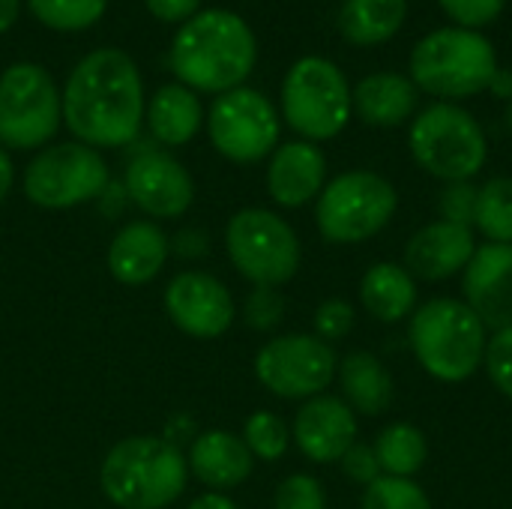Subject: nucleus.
Listing matches in <instances>:
<instances>
[{
	"mask_svg": "<svg viewBox=\"0 0 512 509\" xmlns=\"http://www.w3.org/2000/svg\"><path fill=\"white\" fill-rule=\"evenodd\" d=\"M273 509H327L324 486L312 474H291L279 483Z\"/></svg>",
	"mask_w": 512,
	"mask_h": 509,
	"instance_id": "obj_32",
	"label": "nucleus"
},
{
	"mask_svg": "<svg viewBox=\"0 0 512 509\" xmlns=\"http://www.w3.org/2000/svg\"><path fill=\"white\" fill-rule=\"evenodd\" d=\"M12 180H15L12 159H9L6 150H0V204H3V198L9 195V189H12Z\"/></svg>",
	"mask_w": 512,
	"mask_h": 509,
	"instance_id": "obj_41",
	"label": "nucleus"
},
{
	"mask_svg": "<svg viewBox=\"0 0 512 509\" xmlns=\"http://www.w3.org/2000/svg\"><path fill=\"white\" fill-rule=\"evenodd\" d=\"M225 249L237 273L255 288H279L291 282L303 258L297 231L279 213L264 207H246L228 219Z\"/></svg>",
	"mask_w": 512,
	"mask_h": 509,
	"instance_id": "obj_9",
	"label": "nucleus"
},
{
	"mask_svg": "<svg viewBox=\"0 0 512 509\" xmlns=\"http://www.w3.org/2000/svg\"><path fill=\"white\" fill-rule=\"evenodd\" d=\"M69 132L87 147H123L144 123V84L120 48H96L75 63L60 96Z\"/></svg>",
	"mask_w": 512,
	"mask_h": 509,
	"instance_id": "obj_1",
	"label": "nucleus"
},
{
	"mask_svg": "<svg viewBox=\"0 0 512 509\" xmlns=\"http://www.w3.org/2000/svg\"><path fill=\"white\" fill-rule=\"evenodd\" d=\"M507 126H510V132H512V99L507 102Z\"/></svg>",
	"mask_w": 512,
	"mask_h": 509,
	"instance_id": "obj_44",
	"label": "nucleus"
},
{
	"mask_svg": "<svg viewBox=\"0 0 512 509\" xmlns=\"http://www.w3.org/2000/svg\"><path fill=\"white\" fill-rule=\"evenodd\" d=\"M441 9L456 21V27L480 30L501 18L507 0H438Z\"/></svg>",
	"mask_w": 512,
	"mask_h": 509,
	"instance_id": "obj_37",
	"label": "nucleus"
},
{
	"mask_svg": "<svg viewBox=\"0 0 512 509\" xmlns=\"http://www.w3.org/2000/svg\"><path fill=\"white\" fill-rule=\"evenodd\" d=\"M483 366H486V375H489L492 387L501 396L512 399V327L489 336Z\"/></svg>",
	"mask_w": 512,
	"mask_h": 509,
	"instance_id": "obj_35",
	"label": "nucleus"
},
{
	"mask_svg": "<svg viewBox=\"0 0 512 509\" xmlns=\"http://www.w3.org/2000/svg\"><path fill=\"white\" fill-rule=\"evenodd\" d=\"M189 483L186 456L165 438L135 435L108 450L99 468L105 498L120 509H165Z\"/></svg>",
	"mask_w": 512,
	"mask_h": 509,
	"instance_id": "obj_3",
	"label": "nucleus"
},
{
	"mask_svg": "<svg viewBox=\"0 0 512 509\" xmlns=\"http://www.w3.org/2000/svg\"><path fill=\"white\" fill-rule=\"evenodd\" d=\"M420 90L411 81V75L399 72H375L366 75L354 90H351V105L354 114L378 129H393L414 117L417 111Z\"/></svg>",
	"mask_w": 512,
	"mask_h": 509,
	"instance_id": "obj_22",
	"label": "nucleus"
},
{
	"mask_svg": "<svg viewBox=\"0 0 512 509\" xmlns=\"http://www.w3.org/2000/svg\"><path fill=\"white\" fill-rule=\"evenodd\" d=\"M465 303L486 324V330L498 333L512 327V246L483 243L462 276Z\"/></svg>",
	"mask_w": 512,
	"mask_h": 509,
	"instance_id": "obj_17",
	"label": "nucleus"
},
{
	"mask_svg": "<svg viewBox=\"0 0 512 509\" xmlns=\"http://www.w3.org/2000/svg\"><path fill=\"white\" fill-rule=\"evenodd\" d=\"M360 303L375 321L399 324L417 309V279L402 264H372L360 279Z\"/></svg>",
	"mask_w": 512,
	"mask_h": 509,
	"instance_id": "obj_24",
	"label": "nucleus"
},
{
	"mask_svg": "<svg viewBox=\"0 0 512 509\" xmlns=\"http://www.w3.org/2000/svg\"><path fill=\"white\" fill-rule=\"evenodd\" d=\"M165 312L192 339H219L231 330L237 306L231 291L210 273H177L165 288Z\"/></svg>",
	"mask_w": 512,
	"mask_h": 509,
	"instance_id": "obj_14",
	"label": "nucleus"
},
{
	"mask_svg": "<svg viewBox=\"0 0 512 509\" xmlns=\"http://www.w3.org/2000/svg\"><path fill=\"white\" fill-rule=\"evenodd\" d=\"M354 321H357V315H354V306L348 300H339V297L324 300L315 309V336L324 339L327 345H333L354 330Z\"/></svg>",
	"mask_w": 512,
	"mask_h": 509,
	"instance_id": "obj_36",
	"label": "nucleus"
},
{
	"mask_svg": "<svg viewBox=\"0 0 512 509\" xmlns=\"http://www.w3.org/2000/svg\"><path fill=\"white\" fill-rule=\"evenodd\" d=\"M258 42L252 27L228 12L207 9L195 12L171 42V72L189 90L228 93L237 90L255 69Z\"/></svg>",
	"mask_w": 512,
	"mask_h": 509,
	"instance_id": "obj_2",
	"label": "nucleus"
},
{
	"mask_svg": "<svg viewBox=\"0 0 512 509\" xmlns=\"http://www.w3.org/2000/svg\"><path fill=\"white\" fill-rule=\"evenodd\" d=\"M354 114L345 72L318 54L300 57L282 81V117L303 141L336 138Z\"/></svg>",
	"mask_w": 512,
	"mask_h": 509,
	"instance_id": "obj_8",
	"label": "nucleus"
},
{
	"mask_svg": "<svg viewBox=\"0 0 512 509\" xmlns=\"http://www.w3.org/2000/svg\"><path fill=\"white\" fill-rule=\"evenodd\" d=\"M477 189L471 180H459V183H447L438 195V213L444 222L450 225H462L471 228L474 225V213H477Z\"/></svg>",
	"mask_w": 512,
	"mask_h": 509,
	"instance_id": "obj_33",
	"label": "nucleus"
},
{
	"mask_svg": "<svg viewBox=\"0 0 512 509\" xmlns=\"http://www.w3.org/2000/svg\"><path fill=\"white\" fill-rule=\"evenodd\" d=\"M27 6L51 30H87L105 15L108 0H27Z\"/></svg>",
	"mask_w": 512,
	"mask_h": 509,
	"instance_id": "obj_29",
	"label": "nucleus"
},
{
	"mask_svg": "<svg viewBox=\"0 0 512 509\" xmlns=\"http://www.w3.org/2000/svg\"><path fill=\"white\" fill-rule=\"evenodd\" d=\"M171 243L165 231L153 222L123 225L108 246V270L120 285H147L156 279L168 261Z\"/></svg>",
	"mask_w": 512,
	"mask_h": 509,
	"instance_id": "obj_21",
	"label": "nucleus"
},
{
	"mask_svg": "<svg viewBox=\"0 0 512 509\" xmlns=\"http://www.w3.org/2000/svg\"><path fill=\"white\" fill-rule=\"evenodd\" d=\"M327 186V156L312 141H288L273 150L267 165V192L279 207L297 210L318 201Z\"/></svg>",
	"mask_w": 512,
	"mask_h": 509,
	"instance_id": "obj_19",
	"label": "nucleus"
},
{
	"mask_svg": "<svg viewBox=\"0 0 512 509\" xmlns=\"http://www.w3.org/2000/svg\"><path fill=\"white\" fill-rule=\"evenodd\" d=\"M474 225L486 243L512 246V177H492L477 189Z\"/></svg>",
	"mask_w": 512,
	"mask_h": 509,
	"instance_id": "obj_28",
	"label": "nucleus"
},
{
	"mask_svg": "<svg viewBox=\"0 0 512 509\" xmlns=\"http://www.w3.org/2000/svg\"><path fill=\"white\" fill-rule=\"evenodd\" d=\"M108 189V165L99 150L69 141L42 150L24 171V195L45 210H69Z\"/></svg>",
	"mask_w": 512,
	"mask_h": 509,
	"instance_id": "obj_11",
	"label": "nucleus"
},
{
	"mask_svg": "<svg viewBox=\"0 0 512 509\" xmlns=\"http://www.w3.org/2000/svg\"><path fill=\"white\" fill-rule=\"evenodd\" d=\"M243 444L249 447L252 459L261 462H279L288 453L291 429L288 423L273 411H255L243 426Z\"/></svg>",
	"mask_w": 512,
	"mask_h": 509,
	"instance_id": "obj_30",
	"label": "nucleus"
},
{
	"mask_svg": "<svg viewBox=\"0 0 512 509\" xmlns=\"http://www.w3.org/2000/svg\"><path fill=\"white\" fill-rule=\"evenodd\" d=\"M291 438L309 462L333 465L357 444V414L345 399L321 393L300 405Z\"/></svg>",
	"mask_w": 512,
	"mask_h": 509,
	"instance_id": "obj_16",
	"label": "nucleus"
},
{
	"mask_svg": "<svg viewBox=\"0 0 512 509\" xmlns=\"http://www.w3.org/2000/svg\"><path fill=\"white\" fill-rule=\"evenodd\" d=\"M144 6L150 9L153 18H159L165 24H177V21L186 24L198 12L201 0H144Z\"/></svg>",
	"mask_w": 512,
	"mask_h": 509,
	"instance_id": "obj_39",
	"label": "nucleus"
},
{
	"mask_svg": "<svg viewBox=\"0 0 512 509\" xmlns=\"http://www.w3.org/2000/svg\"><path fill=\"white\" fill-rule=\"evenodd\" d=\"M207 132L213 147L225 159L237 165H252L276 150L282 123L264 93L252 87H237L213 102Z\"/></svg>",
	"mask_w": 512,
	"mask_h": 509,
	"instance_id": "obj_13",
	"label": "nucleus"
},
{
	"mask_svg": "<svg viewBox=\"0 0 512 509\" xmlns=\"http://www.w3.org/2000/svg\"><path fill=\"white\" fill-rule=\"evenodd\" d=\"M408 342L417 363L444 384L468 381L486 360L489 330L465 300L435 297L414 309Z\"/></svg>",
	"mask_w": 512,
	"mask_h": 509,
	"instance_id": "obj_4",
	"label": "nucleus"
},
{
	"mask_svg": "<svg viewBox=\"0 0 512 509\" xmlns=\"http://www.w3.org/2000/svg\"><path fill=\"white\" fill-rule=\"evenodd\" d=\"M186 462H189V471L195 474V480L219 495L243 486L255 468V459H252L249 447L243 444V438L228 429L201 432L192 441Z\"/></svg>",
	"mask_w": 512,
	"mask_h": 509,
	"instance_id": "obj_20",
	"label": "nucleus"
},
{
	"mask_svg": "<svg viewBox=\"0 0 512 509\" xmlns=\"http://www.w3.org/2000/svg\"><path fill=\"white\" fill-rule=\"evenodd\" d=\"M186 509H240L228 495H219V492H207L201 498H195Z\"/></svg>",
	"mask_w": 512,
	"mask_h": 509,
	"instance_id": "obj_40",
	"label": "nucleus"
},
{
	"mask_svg": "<svg viewBox=\"0 0 512 509\" xmlns=\"http://www.w3.org/2000/svg\"><path fill=\"white\" fill-rule=\"evenodd\" d=\"M492 93H498V96H504V99H512V72L507 69H498L495 72V78H492V87H489Z\"/></svg>",
	"mask_w": 512,
	"mask_h": 509,
	"instance_id": "obj_43",
	"label": "nucleus"
},
{
	"mask_svg": "<svg viewBox=\"0 0 512 509\" xmlns=\"http://www.w3.org/2000/svg\"><path fill=\"white\" fill-rule=\"evenodd\" d=\"M360 509H432V501L414 480L378 477L372 486L363 489Z\"/></svg>",
	"mask_w": 512,
	"mask_h": 509,
	"instance_id": "obj_31",
	"label": "nucleus"
},
{
	"mask_svg": "<svg viewBox=\"0 0 512 509\" xmlns=\"http://www.w3.org/2000/svg\"><path fill=\"white\" fill-rule=\"evenodd\" d=\"M339 465H342V474L351 480V483H357V486H372L378 477H384L381 474V465H378V456H375V450L372 447H366V444H354L342 459H339Z\"/></svg>",
	"mask_w": 512,
	"mask_h": 509,
	"instance_id": "obj_38",
	"label": "nucleus"
},
{
	"mask_svg": "<svg viewBox=\"0 0 512 509\" xmlns=\"http://www.w3.org/2000/svg\"><path fill=\"white\" fill-rule=\"evenodd\" d=\"M18 9H21V0H0V33L15 24Z\"/></svg>",
	"mask_w": 512,
	"mask_h": 509,
	"instance_id": "obj_42",
	"label": "nucleus"
},
{
	"mask_svg": "<svg viewBox=\"0 0 512 509\" xmlns=\"http://www.w3.org/2000/svg\"><path fill=\"white\" fill-rule=\"evenodd\" d=\"M408 147L414 162L444 183L474 180L489 159V141L480 120L456 102L423 108L411 123Z\"/></svg>",
	"mask_w": 512,
	"mask_h": 509,
	"instance_id": "obj_6",
	"label": "nucleus"
},
{
	"mask_svg": "<svg viewBox=\"0 0 512 509\" xmlns=\"http://www.w3.org/2000/svg\"><path fill=\"white\" fill-rule=\"evenodd\" d=\"M399 192L396 186L366 168L345 171L333 177L315 204V222L327 243L357 246L381 234L396 216Z\"/></svg>",
	"mask_w": 512,
	"mask_h": 509,
	"instance_id": "obj_7",
	"label": "nucleus"
},
{
	"mask_svg": "<svg viewBox=\"0 0 512 509\" xmlns=\"http://www.w3.org/2000/svg\"><path fill=\"white\" fill-rule=\"evenodd\" d=\"M408 18V0H345L339 33L360 48L390 42Z\"/></svg>",
	"mask_w": 512,
	"mask_h": 509,
	"instance_id": "obj_26",
	"label": "nucleus"
},
{
	"mask_svg": "<svg viewBox=\"0 0 512 509\" xmlns=\"http://www.w3.org/2000/svg\"><path fill=\"white\" fill-rule=\"evenodd\" d=\"M372 450L378 456V465H381L384 477L414 480V474L423 471V465L429 459L426 435L411 423H393V426L381 429Z\"/></svg>",
	"mask_w": 512,
	"mask_h": 509,
	"instance_id": "obj_27",
	"label": "nucleus"
},
{
	"mask_svg": "<svg viewBox=\"0 0 512 509\" xmlns=\"http://www.w3.org/2000/svg\"><path fill=\"white\" fill-rule=\"evenodd\" d=\"M285 318V297L279 294V288H255L249 297H246V306H243V321L258 330V333H267V330H276Z\"/></svg>",
	"mask_w": 512,
	"mask_h": 509,
	"instance_id": "obj_34",
	"label": "nucleus"
},
{
	"mask_svg": "<svg viewBox=\"0 0 512 509\" xmlns=\"http://www.w3.org/2000/svg\"><path fill=\"white\" fill-rule=\"evenodd\" d=\"M498 72V51L468 27H438L426 33L411 51V81L417 90L441 102L468 99L492 87Z\"/></svg>",
	"mask_w": 512,
	"mask_h": 509,
	"instance_id": "obj_5",
	"label": "nucleus"
},
{
	"mask_svg": "<svg viewBox=\"0 0 512 509\" xmlns=\"http://www.w3.org/2000/svg\"><path fill=\"white\" fill-rule=\"evenodd\" d=\"M201 117L204 114H201V102L195 90L183 87L180 81L159 87L147 105V126L153 138L168 147H180L192 141L201 129Z\"/></svg>",
	"mask_w": 512,
	"mask_h": 509,
	"instance_id": "obj_25",
	"label": "nucleus"
},
{
	"mask_svg": "<svg viewBox=\"0 0 512 509\" xmlns=\"http://www.w3.org/2000/svg\"><path fill=\"white\" fill-rule=\"evenodd\" d=\"M339 387H342V399L354 414L363 417H381L390 411L393 396H396V384L393 375L387 372V366L369 354V351H351L339 360Z\"/></svg>",
	"mask_w": 512,
	"mask_h": 509,
	"instance_id": "obj_23",
	"label": "nucleus"
},
{
	"mask_svg": "<svg viewBox=\"0 0 512 509\" xmlns=\"http://www.w3.org/2000/svg\"><path fill=\"white\" fill-rule=\"evenodd\" d=\"M129 201L153 219H177L195 201L192 174L168 153H141L126 168Z\"/></svg>",
	"mask_w": 512,
	"mask_h": 509,
	"instance_id": "obj_15",
	"label": "nucleus"
},
{
	"mask_svg": "<svg viewBox=\"0 0 512 509\" xmlns=\"http://www.w3.org/2000/svg\"><path fill=\"white\" fill-rule=\"evenodd\" d=\"M336 372L339 357L333 345L315 333L276 336L255 354V378L279 399H315L336 381Z\"/></svg>",
	"mask_w": 512,
	"mask_h": 509,
	"instance_id": "obj_12",
	"label": "nucleus"
},
{
	"mask_svg": "<svg viewBox=\"0 0 512 509\" xmlns=\"http://www.w3.org/2000/svg\"><path fill=\"white\" fill-rule=\"evenodd\" d=\"M60 93L39 63H12L0 75V144L12 150L42 147L60 126Z\"/></svg>",
	"mask_w": 512,
	"mask_h": 509,
	"instance_id": "obj_10",
	"label": "nucleus"
},
{
	"mask_svg": "<svg viewBox=\"0 0 512 509\" xmlns=\"http://www.w3.org/2000/svg\"><path fill=\"white\" fill-rule=\"evenodd\" d=\"M477 252L471 228L450 225L444 219L423 225L405 246V270L423 282H444L468 267Z\"/></svg>",
	"mask_w": 512,
	"mask_h": 509,
	"instance_id": "obj_18",
	"label": "nucleus"
}]
</instances>
